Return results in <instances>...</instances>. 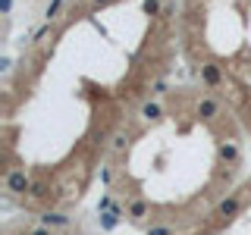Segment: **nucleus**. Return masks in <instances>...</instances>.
Here are the masks:
<instances>
[{"label":"nucleus","instance_id":"1","mask_svg":"<svg viewBox=\"0 0 251 235\" xmlns=\"http://www.w3.org/2000/svg\"><path fill=\"white\" fill-rule=\"evenodd\" d=\"M6 188H10L13 194H25L31 188V182H29V176H25V172H10V176H6Z\"/></svg>","mask_w":251,"mask_h":235},{"label":"nucleus","instance_id":"2","mask_svg":"<svg viewBox=\"0 0 251 235\" xmlns=\"http://www.w3.org/2000/svg\"><path fill=\"white\" fill-rule=\"evenodd\" d=\"M201 78H204L207 85H220V66H214V63L201 66Z\"/></svg>","mask_w":251,"mask_h":235},{"label":"nucleus","instance_id":"3","mask_svg":"<svg viewBox=\"0 0 251 235\" xmlns=\"http://www.w3.org/2000/svg\"><path fill=\"white\" fill-rule=\"evenodd\" d=\"M217 110H220L217 100H201V104H198V116H201V119H214Z\"/></svg>","mask_w":251,"mask_h":235},{"label":"nucleus","instance_id":"4","mask_svg":"<svg viewBox=\"0 0 251 235\" xmlns=\"http://www.w3.org/2000/svg\"><path fill=\"white\" fill-rule=\"evenodd\" d=\"M41 223L54 229V226H66V223H69V217H66V213H50V210H47V213L41 217Z\"/></svg>","mask_w":251,"mask_h":235},{"label":"nucleus","instance_id":"5","mask_svg":"<svg viewBox=\"0 0 251 235\" xmlns=\"http://www.w3.org/2000/svg\"><path fill=\"white\" fill-rule=\"evenodd\" d=\"M235 210H239V198H226V201H220V207H217L220 217H233Z\"/></svg>","mask_w":251,"mask_h":235},{"label":"nucleus","instance_id":"6","mask_svg":"<svg viewBox=\"0 0 251 235\" xmlns=\"http://www.w3.org/2000/svg\"><path fill=\"white\" fill-rule=\"evenodd\" d=\"M220 157L226 160V163H235V160H239V147L226 141V144H220Z\"/></svg>","mask_w":251,"mask_h":235},{"label":"nucleus","instance_id":"7","mask_svg":"<svg viewBox=\"0 0 251 235\" xmlns=\"http://www.w3.org/2000/svg\"><path fill=\"white\" fill-rule=\"evenodd\" d=\"M116 223H120V207H113L110 213H104V217H101V226H104V229H113Z\"/></svg>","mask_w":251,"mask_h":235},{"label":"nucleus","instance_id":"8","mask_svg":"<svg viewBox=\"0 0 251 235\" xmlns=\"http://www.w3.org/2000/svg\"><path fill=\"white\" fill-rule=\"evenodd\" d=\"M141 116H144V119H160V104H154V100H148V104L141 107Z\"/></svg>","mask_w":251,"mask_h":235},{"label":"nucleus","instance_id":"9","mask_svg":"<svg viewBox=\"0 0 251 235\" xmlns=\"http://www.w3.org/2000/svg\"><path fill=\"white\" fill-rule=\"evenodd\" d=\"M144 213H148V204H144V201H135V204L129 207V217H132V219H141Z\"/></svg>","mask_w":251,"mask_h":235},{"label":"nucleus","instance_id":"10","mask_svg":"<svg viewBox=\"0 0 251 235\" xmlns=\"http://www.w3.org/2000/svg\"><path fill=\"white\" fill-rule=\"evenodd\" d=\"M47 191H50V188L44 185V182H31V188H29L31 198H47Z\"/></svg>","mask_w":251,"mask_h":235},{"label":"nucleus","instance_id":"11","mask_svg":"<svg viewBox=\"0 0 251 235\" xmlns=\"http://www.w3.org/2000/svg\"><path fill=\"white\" fill-rule=\"evenodd\" d=\"M148 235H173V232H170L167 226H151V229H148Z\"/></svg>","mask_w":251,"mask_h":235},{"label":"nucleus","instance_id":"12","mask_svg":"<svg viewBox=\"0 0 251 235\" xmlns=\"http://www.w3.org/2000/svg\"><path fill=\"white\" fill-rule=\"evenodd\" d=\"M126 141H129L126 135H113V151H123V147H126Z\"/></svg>","mask_w":251,"mask_h":235},{"label":"nucleus","instance_id":"13","mask_svg":"<svg viewBox=\"0 0 251 235\" xmlns=\"http://www.w3.org/2000/svg\"><path fill=\"white\" fill-rule=\"evenodd\" d=\"M31 235H50V226H44V223H41V226H38V229L31 232Z\"/></svg>","mask_w":251,"mask_h":235}]
</instances>
